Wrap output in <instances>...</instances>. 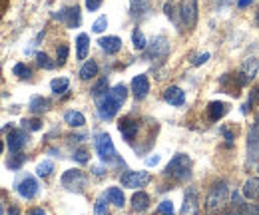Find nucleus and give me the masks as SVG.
<instances>
[{
	"mask_svg": "<svg viewBox=\"0 0 259 215\" xmlns=\"http://www.w3.org/2000/svg\"><path fill=\"white\" fill-rule=\"evenodd\" d=\"M226 199H227V185L224 182H220V184H215L209 189V193L205 197V209L207 211H215V209H220L226 203Z\"/></svg>",
	"mask_w": 259,
	"mask_h": 215,
	"instance_id": "obj_1",
	"label": "nucleus"
},
{
	"mask_svg": "<svg viewBox=\"0 0 259 215\" xmlns=\"http://www.w3.org/2000/svg\"><path fill=\"white\" fill-rule=\"evenodd\" d=\"M190 157L186 154H176L171 157V161L167 163V169H165V174L167 176H171V178H176V180H182V178H186L188 176V169H190Z\"/></svg>",
	"mask_w": 259,
	"mask_h": 215,
	"instance_id": "obj_2",
	"label": "nucleus"
},
{
	"mask_svg": "<svg viewBox=\"0 0 259 215\" xmlns=\"http://www.w3.org/2000/svg\"><path fill=\"white\" fill-rule=\"evenodd\" d=\"M96 106H98V114H100V118H104V120H112V118L116 116L118 108H120V104L110 96V92L98 96Z\"/></svg>",
	"mask_w": 259,
	"mask_h": 215,
	"instance_id": "obj_3",
	"label": "nucleus"
},
{
	"mask_svg": "<svg viewBox=\"0 0 259 215\" xmlns=\"http://www.w3.org/2000/svg\"><path fill=\"white\" fill-rule=\"evenodd\" d=\"M96 150H98V155H100L104 161H114V159H116V148H114V142H112L110 134H106V132H100V134H98Z\"/></svg>",
	"mask_w": 259,
	"mask_h": 215,
	"instance_id": "obj_4",
	"label": "nucleus"
},
{
	"mask_svg": "<svg viewBox=\"0 0 259 215\" xmlns=\"http://www.w3.org/2000/svg\"><path fill=\"white\" fill-rule=\"evenodd\" d=\"M62 185L70 191H82L86 185V176L80 169H68L62 176Z\"/></svg>",
	"mask_w": 259,
	"mask_h": 215,
	"instance_id": "obj_5",
	"label": "nucleus"
},
{
	"mask_svg": "<svg viewBox=\"0 0 259 215\" xmlns=\"http://www.w3.org/2000/svg\"><path fill=\"white\" fill-rule=\"evenodd\" d=\"M150 174L148 171H128L120 178V184L130 189H136V187H144V185L150 184Z\"/></svg>",
	"mask_w": 259,
	"mask_h": 215,
	"instance_id": "obj_6",
	"label": "nucleus"
},
{
	"mask_svg": "<svg viewBox=\"0 0 259 215\" xmlns=\"http://www.w3.org/2000/svg\"><path fill=\"white\" fill-rule=\"evenodd\" d=\"M259 155V118L257 122L251 125L249 136H247V163H253Z\"/></svg>",
	"mask_w": 259,
	"mask_h": 215,
	"instance_id": "obj_7",
	"label": "nucleus"
},
{
	"mask_svg": "<svg viewBox=\"0 0 259 215\" xmlns=\"http://www.w3.org/2000/svg\"><path fill=\"white\" fill-rule=\"evenodd\" d=\"M26 140H28V136H26L24 130H12V132L8 134V138H6L8 152H10V154H18V152L26 146Z\"/></svg>",
	"mask_w": 259,
	"mask_h": 215,
	"instance_id": "obj_8",
	"label": "nucleus"
},
{
	"mask_svg": "<svg viewBox=\"0 0 259 215\" xmlns=\"http://www.w3.org/2000/svg\"><path fill=\"white\" fill-rule=\"evenodd\" d=\"M56 18L60 22H64L68 28H78L80 22H82V16H80V8L78 6H70V8H64L62 12L56 14Z\"/></svg>",
	"mask_w": 259,
	"mask_h": 215,
	"instance_id": "obj_9",
	"label": "nucleus"
},
{
	"mask_svg": "<svg viewBox=\"0 0 259 215\" xmlns=\"http://www.w3.org/2000/svg\"><path fill=\"white\" fill-rule=\"evenodd\" d=\"M182 20L188 28H194L197 22V0H184L182 2Z\"/></svg>",
	"mask_w": 259,
	"mask_h": 215,
	"instance_id": "obj_10",
	"label": "nucleus"
},
{
	"mask_svg": "<svg viewBox=\"0 0 259 215\" xmlns=\"http://www.w3.org/2000/svg\"><path fill=\"white\" fill-rule=\"evenodd\" d=\"M257 70H259L257 58H249V60L243 62L241 72H239V84L243 86V84H247L249 80H253V78H255V74H257Z\"/></svg>",
	"mask_w": 259,
	"mask_h": 215,
	"instance_id": "obj_11",
	"label": "nucleus"
},
{
	"mask_svg": "<svg viewBox=\"0 0 259 215\" xmlns=\"http://www.w3.org/2000/svg\"><path fill=\"white\" fill-rule=\"evenodd\" d=\"M169 52V44L165 42V38L163 36H156L154 40H152V44H150V50H148V58H163L165 54Z\"/></svg>",
	"mask_w": 259,
	"mask_h": 215,
	"instance_id": "obj_12",
	"label": "nucleus"
},
{
	"mask_svg": "<svg viewBox=\"0 0 259 215\" xmlns=\"http://www.w3.org/2000/svg\"><path fill=\"white\" fill-rule=\"evenodd\" d=\"M132 92L136 96V100H144L148 92H150V82H148V76L144 74H138L134 80H132Z\"/></svg>",
	"mask_w": 259,
	"mask_h": 215,
	"instance_id": "obj_13",
	"label": "nucleus"
},
{
	"mask_svg": "<svg viewBox=\"0 0 259 215\" xmlns=\"http://www.w3.org/2000/svg\"><path fill=\"white\" fill-rule=\"evenodd\" d=\"M18 193H20L22 197H26V199H32L34 195L38 193V184H36V180L30 178V176L22 178V180L18 182Z\"/></svg>",
	"mask_w": 259,
	"mask_h": 215,
	"instance_id": "obj_14",
	"label": "nucleus"
},
{
	"mask_svg": "<svg viewBox=\"0 0 259 215\" xmlns=\"http://www.w3.org/2000/svg\"><path fill=\"white\" fill-rule=\"evenodd\" d=\"M118 130H120V134L124 136V140L130 142V140H134L136 134H138V122L132 120V118H124V120L118 122Z\"/></svg>",
	"mask_w": 259,
	"mask_h": 215,
	"instance_id": "obj_15",
	"label": "nucleus"
},
{
	"mask_svg": "<svg viewBox=\"0 0 259 215\" xmlns=\"http://www.w3.org/2000/svg\"><path fill=\"white\" fill-rule=\"evenodd\" d=\"M98 42H100V48L106 50L108 54H116L122 48V40L118 36H106V38H100Z\"/></svg>",
	"mask_w": 259,
	"mask_h": 215,
	"instance_id": "obj_16",
	"label": "nucleus"
},
{
	"mask_svg": "<svg viewBox=\"0 0 259 215\" xmlns=\"http://www.w3.org/2000/svg\"><path fill=\"white\" fill-rule=\"evenodd\" d=\"M163 98H165V102H169L171 106H182L184 102H186V94L182 88H178V86H169L165 94H163Z\"/></svg>",
	"mask_w": 259,
	"mask_h": 215,
	"instance_id": "obj_17",
	"label": "nucleus"
},
{
	"mask_svg": "<svg viewBox=\"0 0 259 215\" xmlns=\"http://www.w3.org/2000/svg\"><path fill=\"white\" fill-rule=\"evenodd\" d=\"M226 112H227V106L224 102H209V106H207V114H209V120L211 122L222 120L226 116Z\"/></svg>",
	"mask_w": 259,
	"mask_h": 215,
	"instance_id": "obj_18",
	"label": "nucleus"
},
{
	"mask_svg": "<svg viewBox=\"0 0 259 215\" xmlns=\"http://www.w3.org/2000/svg\"><path fill=\"white\" fill-rule=\"evenodd\" d=\"M152 6L148 0H132V16L136 18H146L150 14Z\"/></svg>",
	"mask_w": 259,
	"mask_h": 215,
	"instance_id": "obj_19",
	"label": "nucleus"
},
{
	"mask_svg": "<svg viewBox=\"0 0 259 215\" xmlns=\"http://www.w3.org/2000/svg\"><path fill=\"white\" fill-rule=\"evenodd\" d=\"M88 46H90V36L88 34H80L76 38V56L80 60H84L88 56Z\"/></svg>",
	"mask_w": 259,
	"mask_h": 215,
	"instance_id": "obj_20",
	"label": "nucleus"
},
{
	"mask_svg": "<svg viewBox=\"0 0 259 215\" xmlns=\"http://www.w3.org/2000/svg\"><path fill=\"white\" fill-rule=\"evenodd\" d=\"M132 207H134L136 211H146V209L150 207V197H148V193H144V191L134 193V197H132Z\"/></svg>",
	"mask_w": 259,
	"mask_h": 215,
	"instance_id": "obj_21",
	"label": "nucleus"
},
{
	"mask_svg": "<svg viewBox=\"0 0 259 215\" xmlns=\"http://www.w3.org/2000/svg\"><path fill=\"white\" fill-rule=\"evenodd\" d=\"M28 108H30L32 114H44V112L50 110V102L46 98H42V96H34L32 100H30V106Z\"/></svg>",
	"mask_w": 259,
	"mask_h": 215,
	"instance_id": "obj_22",
	"label": "nucleus"
},
{
	"mask_svg": "<svg viewBox=\"0 0 259 215\" xmlns=\"http://www.w3.org/2000/svg\"><path fill=\"white\" fill-rule=\"evenodd\" d=\"M243 195L247 199H257L259 197V178H249L243 184Z\"/></svg>",
	"mask_w": 259,
	"mask_h": 215,
	"instance_id": "obj_23",
	"label": "nucleus"
},
{
	"mask_svg": "<svg viewBox=\"0 0 259 215\" xmlns=\"http://www.w3.org/2000/svg\"><path fill=\"white\" fill-rule=\"evenodd\" d=\"M106 195H108V199H110L116 207H124L126 197H124V193H122V189H120V187H110V189L106 191Z\"/></svg>",
	"mask_w": 259,
	"mask_h": 215,
	"instance_id": "obj_24",
	"label": "nucleus"
},
{
	"mask_svg": "<svg viewBox=\"0 0 259 215\" xmlns=\"http://www.w3.org/2000/svg\"><path fill=\"white\" fill-rule=\"evenodd\" d=\"M64 122L68 123V125H72V127H80V125H84L86 118H84L80 112L70 110V112H66V114H64Z\"/></svg>",
	"mask_w": 259,
	"mask_h": 215,
	"instance_id": "obj_25",
	"label": "nucleus"
},
{
	"mask_svg": "<svg viewBox=\"0 0 259 215\" xmlns=\"http://www.w3.org/2000/svg\"><path fill=\"white\" fill-rule=\"evenodd\" d=\"M96 74H98V64L94 60L84 62V66L80 68V78H82V80H90V78H94Z\"/></svg>",
	"mask_w": 259,
	"mask_h": 215,
	"instance_id": "obj_26",
	"label": "nucleus"
},
{
	"mask_svg": "<svg viewBox=\"0 0 259 215\" xmlns=\"http://www.w3.org/2000/svg\"><path fill=\"white\" fill-rule=\"evenodd\" d=\"M110 96L122 106V104L126 102V98H128V88H126L124 84H118V86H114V88L110 90Z\"/></svg>",
	"mask_w": 259,
	"mask_h": 215,
	"instance_id": "obj_27",
	"label": "nucleus"
},
{
	"mask_svg": "<svg viewBox=\"0 0 259 215\" xmlns=\"http://www.w3.org/2000/svg\"><path fill=\"white\" fill-rule=\"evenodd\" d=\"M132 42H134L136 50H146V46H148V40H146L144 32L140 30V28H136V30L132 32Z\"/></svg>",
	"mask_w": 259,
	"mask_h": 215,
	"instance_id": "obj_28",
	"label": "nucleus"
},
{
	"mask_svg": "<svg viewBox=\"0 0 259 215\" xmlns=\"http://www.w3.org/2000/svg\"><path fill=\"white\" fill-rule=\"evenodd\" d=\"M195 205H197V201H195V193L194 191H188L186 201H184V207H182V215H194Z\"/></svg>",
	"mask_w": 259,
	"mask_h": 215,
	"instance_id": "obj_29",
	"label": "nucleus"
},
{
	"mask_svg": "<svg viewBox=\"0 0 259 215\" xmlns=\"http://www.w3.org/2000/svg\"><path fill=\"white\" fill-rule=\"evenodd\" d=\"M68 86H70V80L68 78H54L50 82V88H52L54 94H64L68 90Z\"/></svg>",
	"mask_w": 259,
	"mask_h": 215,
	"instance_id": "obj_30",
	"label": "nucleus"
},
{
	"mask_svg": "<svg viewBox=\"0 0 259 215\" xmlns=\"http://www.w3.org/2000/svg\"><path fill=\"white\" fill-rule=\"evenodd\" d=\"M52 169H54V163H52L50 159H46V161L38 163V167H36V174H38L40 178H48V176L52 174Z\"/></svg>",
	"mask_w": 259,
	"mask_h": 215,
	"instance_id": "obj_31",
	"label": "nucleus"
},
{
	"mask_svg": "<svg viewBox=\"0 0 259 215\" xmlns=\"http://www.w3.org/2000/svg\"><path fill=\"white\" fill-rule=\"evenodd\" d=\"M12 74L18 76V78H22V80H28V78H30V68H28L26 64H16V66L12 68Z\"/></svg>",
	"mask_w": 259,
	"mask_h": 215,
	"instance_id": "obj_32",
	"label": "nucleus"
},
{
	"mask_svg": "<svg viewBox=\"0 0 259 215\" xmlns=\"http://www.w3.org/2000/svg\"><path fill=\"white\" fill-rule=\"evenodd\" d=\"M36 62H38V66H40V68H46V70L54 68V62L50 60L44 52H38V54H36Z\"/></svg>",
	"mask_w": 259,
	"mask_h": 215,
	"instance_id": "obj_33",
	"label": "nucleus"
},
{
	"mask_svg": "<svg viewBox=\"0 0 259 215\" xmlns=\"http://www.w3.org/2000/svg\"><path fill=\"white\" fill-rule=\"evenodd\" d=\"M158 215H176L174 213V205L169 199H163L162 203L158 205Z\"/></svg>",
	"mask_w": 259,
	"mask_h": 215,
	"instance_id": "obj_34",
	"label": "nucleus"
},
{
	"mask_svg": "<svg viewBox=\"0 0 259 215\" xmlns=\"http://www.w3.org/2000/svg\"><path fill=\"white\" fill-rule=\"evenodd\" d=\"M22 127L24 130H30V132H38L42 127V122L36 120V118H30V120H22Z\"/></svg>",
	"mask_w": 259,
	"mask_h": 215,
	"instance_id": "obj_35",
	"label": "nucleus"
},
{
	"mask_svg": "<svg viewBox=\"0 0 259 215\" xmlns=\"http://www.w3.org/2000/svg\"><path fill=\"white\" fill-rule=\"evenodd\" d=\"M94 215H108V201L104 197H98L96 207H94Z\"/></svg>",
	"mask_w": 259,
	"mask_h": 215,
	"instance_id": "obj_36",
	"label": "nucleus"
},
{
	"mask_svg": "<svg viewBox=\"0 0 259 215\" xmlns=\"http://www.w3.org/2000/svg\"><path fill=\"white\" fill-rule=\"evenodd\" d=\"M68 52H70V50H68L66 44H62V46L58 48V54H56V64H58V66H64L66 64V60H68Z\"/></svg>",
	"mask_w": 259,
	"mask_h": 215,
	"instance_id": "obj_37",
	"label": "nucleus"
},
{
	"mask_svg": "<svg viewBox=\"0 0 259 215\" xmlns=\"http://www.w3.org/2000/svg\"><path fill=\"white\" fill-rule=\"evenodd\" d=\"M106 28H108V18H106V16H100L96 22H94V28H92V30L100 34V32H104Z\"/></svg>",
	"mask_w": 259,
	"mask_h": 215,
	"instance_id": "obj_38",
	"label": "nucleus"
},
{
	"mask_svg": "<svg viewBox=\"0 0 259 215\" xmlns=\"http://www.w3.org/2000/svg\"><path fill=\"white\" fill-rule=\"evenodd\" d=\"M104 88H108V80H106V78H102V80H100V82H98L96 86H94V96H102V94H106V90H104Z\"/></svg>",
	"mask_w": 259,
	"mask_h": 215,
	"instance_id": "obj_39",
	"label": "nucleus"
},
{
	"mask_svg": "<svg viewBox=\"0 0 259 215\" xmlns=\"http://www.w3.org/2000/svg\"><path fill=\"white\" fill-rule=\"evenodd\" d=\"M239 215H259V207H255V205H241Z\"/></svg>",
	"mask_w": 259,
	"mask_h": 215,
	"instance_id": "obj_40",
	"label": "nucleus"
},
{
	"mask_svg": "<svg viewBox=\"0 0 259 215\" xmlns=\"http://www.w3.org/2000/svg\"><path fill=\"white\" fill-rule=\"evenodd\" d=\"M74 161L86 163V161H88V152H86V150H76V152H74Z\"/></svg>",
	"mask_w": 259,
	"mask_h": 215,
	"instance_id": "obj_41",
	"label": "nucleus"
},
{
	"mask_svg": "<svg viewBox=\"0 0 259 215\" xmlns=\"http://www.w3.org/2000/svg\"><path fill=\"white\" fill-rule=\"evenodd\" d=\"M209 60V52H203V54H197L192 58V64L194 66H199V64H205V62Z\"/></svg>",
	"mask_w": 259,
	"mask_h": 215,
	"instance_id": "obj_42",
	"label": "nucleus"
},
{
	"mask_svg": "<svg viewBox=\"0 0 259 215\" xmlns=\"http://www.w3.org/2000/svg\"><path fill=\"white\" fill-rule=\"evenodd\" d=\"M257 102H259V88H253V90H251V96H249V100H247V106L253 108Z\"/></svg>",
	"mask_w": 259,
	"mask_h": 215,
	"instance_id": "obj_43",
	"label": "nucleus"
},
{
	"mask_svg": "<svg viewBox=\"0 0 259 215\" xmlns=\"http://www.w3.org/2000/svg\"><path fill=\"white\" fill-rule=\"evenodd\" d=\"M163 12H165V16H169V18H174V20H176V6H174L171 2H165Z\"/></svg>",
	"mask_w": 259,
	"mask_h": 215,
	"instance_id": "obj_44",
	"label": "nucleus"
},
{
	"mask_svg": "<svg viewBox=\"0 0 259 215\" xmlns=\"http://www.w3.org/2000/svg\"><path fill=\"white\" fill-rule=\"evenodd\" d=\"M22 161H24L22 155H20V157H14V159H8V167H10V169H18V167L22 165Z\"/></svg>",
	"mask_w": 259,
	"mask_h": 215,
	"instance_id": "obj_45",
	"label": "nucleus"
},
{
	"mask_svg": "<svg viewBox=\"0 0 259 215\" xmlns=\"http://www.w3.org/2000/svg\"><path fill=\"white\" fill-rule=\"evenodd\" d=\"M102 6V0H86V8L90 10V12H94Z\"/></svg>",
	"mask_w": 259,
	"mask_h": 215,
	"instance_id": "obj_46",
	"label": "nucleus"
},
{
	"mask_svg": "<svg viewBox=\"0 0 259 215\" xmlns=\"http://www.w3.org/2000/svg\"><path fill=\"white\" fill-rule=\"evenodd\" d=\"M158 161H160V155H152V157H148V159H146V163H148V165H156Z\"/></svg>",
	"mask_w": 259,
	"mask_h": 215,
	"instance_id": "obj_47",
	"label": "nucleus"
},
{
	"mask_svg": "<svg viewBox=\"0 0 259 215\" xmlns=\"http://www.w3.org/2000/svg\"><path fill=\"white\" fill-rule=\"evenodd\" d=\"M26 215H46V211H44L42 207H34V209H30Z\"/></svg>",
	"mask_w": 259,
	"mask_h": 215,
	"instance_id": "obj_48",
	"label": "nucleus"
},
{
	"mask_svg": "<svg viewBox=\"0 0 259 215\" xmlns=\"http://www.w3.org/2000/svg\"><path fill=\"white\" fill-rule=\"evenodd\" d=\"M253 2H255V0H239V2H237V6H239V8H247V6H249V4H253Z\"/></svg>",
	"mask_w": 259,
	"mask_h": 215,
	"instance_id": "obj_49",
	"label": "nucleus"
},
{
	"mask_svg": "<svg viewBox=\"0 0 259 215\" xmlns=\"http://www.w3.org/2000/svg\"><path fill=\"white\" fill-rule=\"evenodd\" d=\"M8 215H20V211H18V207H10V213Z\"/></svg>",
	"mask_w": 259,
	"mask_h": 215,
	"instance_id": "obj_50",
	"label": "nucleus"
},
{
	"mask_svg": "<svg viewBox=\"0 0 259 215\" xmlns=\"http://www.w3.org/2000/svg\"><path fill=\"white\" fill-rule=\"evenodd\" d=\"M94 174H98V176H102V174H104V169H102V167H94Z\"/></svg>",
	"mask_w": 259,
	"mask_h": 215,
	"instance_id": "obj_51",
	"label": "nucleus"
},
{
	"mask_svg": "<svg viewBox=\"0 0 259 215\" xmlns=\"http://www.w3.org/2000/svg\"><path fill=\"white\" fill-rule=\"evenodd\" d=\"M255 22H257V26H259V10H257V16H255Z\"/></svg>",
	"mask_w": 259,
	"mask_h": 215,
	"instance_id": "obj_52",
	"label": "nucleus"
},
{
	"mask_svg": "<svg viewBox=\"0 0 259 215\" xmlns=\"http://www.w3.org/2000/svg\"><path fill=\"white\" fill-rule=\"evenodd\" d=\"M257 171H259V165H257Z\"/></svg>",
	"mask_w": 259,
	"mask_h": 215,
	"instance_id": "obj_53",
	"label": "nucleus"
}]
</instances>
